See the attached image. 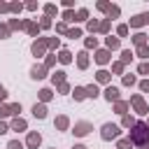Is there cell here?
<instances>
[{
  "label": "cell",
  "instance_id": "e0dca14e",
  "mask_svg": "<svg viewBox=\"0 0 149 149\" xmlns=\"http://www.w3.org/2000/svg\"><path fill=\"white\" fill-rule=\"evenodd\" d=\"M56 126H58L61 130H63V128H68V119H65V116H61V119L56 121Z\"/></svg>",
  "mask_w": 149,
  "mask_h": 149
},
{
  "label": "cell",
  "instance_id": "f1b7e54d",
  "mask_svg": "<svg viewBox=\"0 0 149 149\" xmlns=\"http://www.w3.org/2000/svg\"><path fill=\"white\" fill-rule=\"evenodd\" d=\"M121 61L128 63V61H130V51H123V54H121Z\"/></svg>",
  "mask_w": 149,
  "mask_h": 149
},
{
  "label": "cell",
  "instance_id": "74e56055",
  "mask_svg": "<svg viewBox=\"0 0 149 149\" xmlns=\"http://www.w3.org/2000/svg\"><path fill=\"white\" fill-rule=\"evenodd\" d=\"M86 47H95V37H88L86 40Z\"/></svg>",
  "mask_w": 149,
  "mask_h": 149
},
{
  "label": "cell",
  "instance_id": "3957f363",
  "mask_svg": "<svg viewBox=\"0 0 149 149\" xmlns=\"http://www.w3.org/2000/svg\"><path fill=\"white\" fill-rule=\"evenodd\" d=\"M149 23V14H137L135 19H130V26H144Z\"/></svg>",
  "mask_w": 149,
  "mask_h": 149
},
{
  "label": "cell",
  "instance_id": "ffe728a7",
  "mask_svg": "<svg viewBox=\"0 0 149 149\" xmlns=\"http://www.w3.org/2000/svg\"><path fill=\"white\" fill-rule=\"evenodd\" d=\"M7 149H23V144L14 140V142H9V144H7Z\"/></svg>",
  "mask_w": 149,
  "mask_h": 149
},
{
  "label": "cell",
  "instance_id": "5b68a950",
  "mask_svg": "<svg viewBox=\"0 0 149 149\" xmlns=\"http://www.w3.org/2000/svg\"><path fill=\"white\" fill-rule=\"evenodd\" d=\"M133 105H135V107H137V112H142V114H144V112H147V105H144V102H142V98H140V95H135V98H133Z\"/></svg>",
  "mask_w": 149,
  "mask_h": 149
},
{
  "label": "cell",
  "instance_id": "4fadbf2b",
  "mask_svg": "<svg viewBox=\"0 0 149 149\" xmlns=\"http://www.w3.org/2000/svg\"><path fill=\"white\" fill-rule=\"evenodd\" d=\"M86 95H91V98H95V95H98V88H95V84L86 86Z\"/></svg>",
  "mask_w": 149,
  "mask_h": 149
},
{
  "label": "cell",
  "instance_id": "ba28073f",
  "mask_svg": "<svg viewBox=\"0 0 149 149\" xmlns=\"http://www.w3.org/2000/svg\"><path fill=\"white\" fill-rule=\"evenodd\" d=\"M88 128H91L88 123H77V126H74V133H77V135H86Z\"/></svg>",
  "mask_w": 149,
  "mask_h": 149
},
{
  "label": "cell",
  "instance_id": "6da1fadb",
  "mask_svg": "<svg viewBox=\"0 0 149 149\" xmlns=\"http://www.w3.org/2000/svg\"><path fill=\"white\" fill-rule=\"evenodd\" d=\"M130 142L137 144V147L149 144V126L147 123H135L133 130H130Z\"/></svg>",
  "mask_w": 149,
  "mask_h": 149
},
{
  "label": "cell",
  "instance_id": "4316f807",
  "mask_svg": "<svg viewBox=\"0 0 149 149\" xmlns=\"http://www.w3.org/2000/svg\"><path fill=\"white\" fill-rule=\"evenodd\" d=\"M9 112H12V114H19V112H21V105H9Z\"/></svg>",
  "mask_w": 149,
  "mask_h": 149
},
{
  "label": "cell",
  "instance_id": "1f68e13d",
  "mask_svg": "<svg viewBox=\"0 0 149 149\" xmlns=\"http://www.w3.org/2000/svg\"><path fill=\"white\" fill-rule=\"evenodd\" d=\"M123 126H135V121L130 116H123Z\"/></svg>",
  "mask_w": 149,
  "mask_h": 149
},
{
  "label": "cell",
  "instance_id": "7402d4cb",
  "mask_svg": "<svg viewBox=\"0 0 149 149\" xmlns=\"http://www.w3.org/2000/svg\"><path fill=\"white\" fill-rule=\"evenodd\" d=\"M135 44H140V47L144 44V35H142V33H137V35H135Z\"/></svg>",
  "mask_w": 149,
  "mask_h": 149
},
{
  "label": "cell",
  "instance_id": "ac0fdd59",
  "mask_svg": "<svg viewBox=\"0 0 149 149\" xmlns=\"http://www.w3.org/2000/svg\"><path fill=\"white\" fill-rule=\"evenodd\" d=\"M26 28H28L30 35H37V26H35V23H26Z\"/></svg>",
  "mask_w": 149,
  "mask_h": 149
},
{
  "label": "cell",
  "instance_id": "60d3db41",
  "mask_svg": "<svg viewBox=\"0 0 149 149\" xmlns=\"http://www.w3.org/2000/svg\"><path fill=\"white\" fill-rule=\"evenodd\" d=\"M5 95H7V93H5V88L0 86V100H5Z\"/></svg>",
  "mask_w": 149,
  "mask_h": 149
},
{
  "label": "cell",
  "instance_id": "7c38bea8",
  "mask_svg": "<svg viewBox=\"0 0 149 149\" xmlns=\"http://www.w3.org/2000/svg\"><path fill=\"white\" fill-rule=\"evenodd\" d=\"M33 77H35V79H42V77H44V68H37V65H35V68H33Z\"/></svg>",
  "mask_w": 149,
  "mask_h": 149
},
{
  "label": "cell",
  "instance_id": "8fae6325",
  "mask_svg": "<svg viewBox=\"0 0 149 149\" xmlns=\"http://www.w3.org/2000/svg\"><path fill=\"white\" fill-rule=\"evenodd\" d=\"M107 58H109V54H107V51H98V56H95V61H98V63H107Z\"/></svg>",
  "mask_w": 149,
  "mask_h": 149
},
{
  "label": "cell",
  "instance_id": "e575fe53",
  "mask_svg": "<svg viewBox=\"0 0 149 149\" xmlns=\"http://www.w3.org/2000/svg\"><path fill=\"white\" fill-rule=\"evenodd\" d=\"M107 28H109V23H107V21H102V23H100V28H98V30H102V33H107Z\"/></svg>",
  "mask_w": 149,
  "mask_h": 149
},
{
  "label": "cell",
  "instance_id": "f546056e",
  "mask_svg": "<svg viewBox=\"0 0 149 149\" xmlns=\"http://www.w3.org/2000/svg\"><path fill=\"white\" fill-rule=\"evenodd\" d=\"M54 81H58V84H63V72H56V74H54Z\"/></svg>",
  "mask_w": 149,
  "mask_h": 149
},
{
  "label": "cell",
  "instance_id": "2e32d148",
  "mask_svg": "<svg viewBox=\"0 0 149 149\" xmlns=\"http://www.w3.org/2000/svg\"><path fill=\"white\" fill-rule=\"evenodd\" d=\"M88 65V58H86V54H79V68H86Z\"/></svg>",
  "mask_w": 149,
  "mask_h": 149
},
{
  "label": "cell",
  "instance_id": "d590c367",
  "mask_svg": "<svg viewBox=\"0 0 149 149\" xmlns=\"http://www.w3.org/2000/svg\"><path fill=\"white\" fill-rule=\"evenodd\" d=\"M0 35H2V37L9 35V28H7V26H0Z\"/></svg>",
  "mask_w": 149,
  "mask_h": 149
},
{
  "label": "cell",
  "instance_id": "9a60e30c",
  "mask_svg": "<svg viewBox=\"0 0 149 149\" xmlns=\"http://www.w3.org/2000/svg\"><path fill=\"white\" fill-rule=\"evenodd\" d=\"M58 58H61V61H63V63H70V51H65V49H63V51H61V56H58Z\"/></svg>",
  "mask_w": 149,
  "mask_h": 149
},
{
  "label": "cell",
  "instance_id": "484cf974",
  "mask_svg": "<svg viewBox=\"0 0 149 149\" xmlns=\"http://www.w3.org/2000/svg\"><path fill=\"white\" fill-rule=\"evenodd\" d=\"M137 54H140V56H149V49H147V47H144V44H142V47H140V49H137Z\"/></svg>",
  "mask_w": 149,
  "mask_h": 149
},
{
  "label": "cell",
  "instance_id": "d6986e66",
  "mask_svg": "<svg viewBox=\"0 0 149 149\" xmlns=\"http://www.w3.org/2000/svg\"><path fill=\"white\" fill-rule=\"evenodd\" d=\"M130 144H133L130 140H121V142H119V149H130Z\"/></svg>",
  "mask_w": 149,
  "mask_h": 149
},
{
  "label": "cell",
  "instance_id": "ab89813d",
  "mask_svg": "<svg viewBox=\"0 0 149 149\" xmlns=\"http://www.w3.org/2000/svg\"><path fill=\"white\" fill-rule=\"evenodd\" d=\"M142 91H149V81H142Z\"/></svg>",
  "mask_w": 149,
  "mask_h": 149
},
{
  "label": "cell",
  "instance_id": "cb8c5ba5",
  "mask_svg": "<svg viewBox=\"0 0 149 149\" xmlns=\"http://www.w3.org/2000/svg\"><path fill=\"white\" fill-rule=\"evenodd\" d=\"M86 95V88H74V98H84Z\"/></svg>",
  "mask_w": 149,
  "mask_h": 149
},
{
  "label": "cell",
  "instance_id": "5bb4252c",
  "mask_svg": "<svg viewBox=\"0 0 149 149\" xmlns=\"http://www.w3.org/2000/svg\"><path fill=\"white\" fill-rule=\"evenodd\" d=\"M107 47H109V49H116V47H119V40H116V37H107Z\"/></svg>",
  "mask_w": 149,
  "mask_h": 149
},
{
  "label": "cell",
  "instance_id": "277c9868",
  "mask_svg": "<svg viewBox=\"0 0 149 149\" xmlns=\"http://www.w3.org/2000/svg\"><path fill=\"white\" fill-rule=\"evenodd\" d=\"M105 98H107V100H119V88L109 86V88L105 91Z\"/></svg>",
  "mask_w": 149,
  "mask_h": 149
},
{
  "label": "cell",
  "instance_id": "8992f818",
  "mask_svg": "<svg viewBox=\"0 0 149 149\" xmlns=\"http://www.w3.org/2000/svg\"><path fill=\"white\" fill-rule=\"evenodd\" d=\"M33 114H35L37 119H44V116H47V109H44V105H35V107H33Z\"/></svg>",
  "mask_w": 149,
  "mask_h": 149
},
{
  "label": "cell",
  "instance_id": "d4e9b609",
  "mask_svg": "<svg viewBox=\"0 0 149 149\" xmlns=\"http://www.w3.org/2000/svg\"><path fill=\"white\" fill-rule=\"evenodd\" d=\"M126 107H128L126 102H116V112H119V114H123V112H126Z\"/></svg>",
  "mask_w": 149,
  "mask_h": 149
},
{
  "label": "cell",
  "instance_id": "83f0119b",
  "mask_svg": "<svg viewBox=\"0 0 149 149\" xmlns=\"http://www.w3.org/2000/svg\"><path fill=\"white\" fill-rule=\"evenodd\" d=\"M86 19V9H79V14H77V21H84Z\"/></svg>",
  "mask_w": 149,
  "mask_h": 149
},
{
  "label": "cell",
  "instance_id": "52a82bcc",
  "mask_svg": "<svg viewBox=\"0 0 149 149\" xmlns=\"http://www.w3.org/2000/svg\"><path fill=\"white\" fill-rule=\"evenodd\" d=\"M37 144H40V135H37V133H30V135H28V147L37 149Z\"/></svg>",
  "mask_w": 149,
  "mask_h": 149
},
{
  "label": "cell",
  "instance_id": "30bf717a",
  "mask_svg": "<svg viewBox=\"0 0 149 149\" xmlns=\"http://www.w3.org/2000/svg\"><path fill=\"white\" fill-rule=\"evenodd\" d=\"M42 51H44V42H35V44H33V54H37V56H40Z\"/></svg>",
  "mask_w": 149,
  "mask_h": 149
},
{
  "label": "cell",
  "instance_id": "603a6c76",
  "mask_svg": "<svg viewBox=\"0 0 149 149\" xmlns=\"http://www.w3.org/2000/svg\"><path fill=\"white\" fill-rule=\"evenodd\" d=\"M98 79H100V81H107V79H109V74H107L105 70H100V72H98Z\"/></svg>",
  "mask_w": 149,
  "mask_h": 149
},
{
  "label": "cell",
  "instance_id": "8d00e7d4",
  "mask_svg": "<svg viewBox=\"0 0 149 149\" xmlns=\"http://www.w3.org/2000/svg\"><path fill=\"white\" fill-rule=\"evenodd\" d=\"M128 33V26H119V35H126Z\"/></svg>",
  "mask_w": 149,
  "mask_h": 149
},
{
  "label": "cell",
  "instance_id": "f35d334b",
  "mask_svg": "<svg viewBox=\"0 0 149 149\" xmlns=\"http://www.w3.org/2000/svg\"><path fill=\"white\" fill-rule=\"evenodd\" d=\"M7 130H9V128H7L5 123H0V135H2V133H7Z\"/></svg>",
  "mask_w": 149,
  "mask_h": 149
},
{
  "label": "cell",
  "instance_id": "9c48e42d",
  "mask_svg": "<svg viewBox=\"0 0 149 149\" xmlns=\"http://www.w3.org/2000/svg\"><path fill=\"white\" fill-rule=\"evenodd\" d=\"M23 128H26V121H23V119H14L12 130H23Z\"/></svg>",
  "mask_w": 149,
  "mask_h": 149
},
{
  "label": "cell",
  "instance_id": "4dcf8cb0",
  "mask_svg": "<svg viewBox=\"0 0 149 149\" xmlns=\"http://www.w3.org/2000/svg\"><path fill=\"white\" fill-rule=\"evenodd\" d=\"M40 93H42V100H49V95H51L49 88H44V91H40Z\"/></svg>",
  "mask_w": 149,
  "mask_h": 149
},
{
  "label": "cell",
  "instance_id": "836d02e7",
  "mask_svg": "<svg viewBox=\"0 0 149 149\" xmlns=\"http://www.w3.org/2000/svg\"><path fill=\"white\" fill-rule=\"evenodd\" d=\"M7 114H12L9 107H2V105H0V116H7Z\"/></svg>",
  "mask_w": 149,
  "mask_h": 149
},
{
  "label": "cell",
  "instance_id": "44dd1931",
  "mask_svg": "<svg viewBox=\"0 0 149 149\" xmlns=\"http://www.w3.org/2000/svg\"><path fill=\"white\" fill-rule=\"evenodd\" d=\"M79 35H81V30H77V28H74V30H68V37H72V40L79 37Z\"/></svg>",
  "mask_w": 149,
  "mask_h": 149
},
{
  "label": "cell",
  "instance_id": "b9f144b4",
  "mask_svg": "<svg viewBox=\"0 0 149 149\" xmlns=\"http://www.w3.org/2000/svg\"><path fill=\"white\" fill-rule=\"evenodd\" d=\"M74 149H86V147H81V144H77V147H74Z\"/></svg>",
  "mask_w": 149,
  "mask_h": 149
},
{
  "label": "cell",
  "instance_id": "7a4b0ae2",
  "mask_svg": "<svg viewBox=\"0 0 149 149\" xmlns=\"http://www.w3.org/2000/svg\"><path fill=\"white\" fill-rule=\"evenodd\" d=\"M116 135H119V128H116L114 123H105V126H102V137H105V140L116 137Z\"/></svg>",
  "mask_w": 149,
  "mask_h": 149
},
{
  "label": "cell",
  "instance_id": "d6a6232c",
  "mask_svg": "<svg viewBox=\"0 0 149 149\" xmlns=\"http://www.w3.org/2000/svg\"><path fill=\"white\" fill-rule=\"evenodd\" d=\"M140 72H142V74H149V65L142 63V65H140Z\"/></svg>",
  "mask_w": 149,
  "mask_h": 149
}]
</instances>
